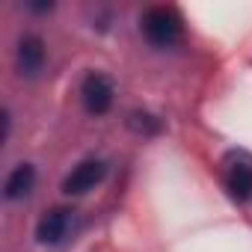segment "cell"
Listing matches in <instances>:
<instances>
[{
	"mask_svg": "<svg viewBox=\"0 0 252 252\" xmlns=\"http://www.w3.org/2000/svg\"><path fill=\"white\" fill-rule=\"evenodd\" d=\"M140 30L143 36L149 39V45L166 51V48H175L184 36V21L181 15L172 9V6H152L146 9V15L140 18Z\"/></svg>",
	"mask_w": 252,
	"mask_h": 252,
	"instance_id": "obj_1",
	"label": "cell"
},
{
	"mask_svg": "<svg viewBox=\"0 0 252 252\" xmlns=\"http://www.w3.org/2000/svg\"><path fill=\"white\" fill-rule=\"evenodd\" d=\"M113 98H116V89L110 83L107 74L101 71H89L80 83V101H83V110L89 116H104L110 107H113Z\"/></svg>",
	"mask_w": 252,
	"mask_h": 252,
	"instance_id": "obj_2",
	"label": "cell"
},
{
	"mask_svg": "<svg viewBox=\"0 0 252 252\" xmlns=\"http://www.w3.org/2000/svg\"><path fill=\"white\" fill-rule=\"evenodd\" d=\"M225 190L237 202H252V158L246 152H231L225 158Z\"/></svg>",
	"mask_w": 252,
	"mask_h": 252,
	"instance_id": "obj_3",
	"label": "cell"
},
{
	"mask_svg": "<svg viewBox=\"0 0 252 252\" xmlns=\"http://www.w3.org/2000/svg\"><path fill=\"white\" fill-rule=\"evenodd\" d=\"M74 228V211L71 208H51L42 214L36 225V240L45 246H60Z\"/></svg>",
	"mask_w": 252,
	"mask_h": 252,
	"instance_id": "obj_4",
	"label": "cell"
},
{
	"mask_svg": "<svg viewBox=\"0 0 252 252\" xmlns=\"http://www.w3.org/2000/svg\"><path fill=\"white\" fill-rule=\"evenodd\" d=\"M107 178V163L104 160H80L68 175H65V181H63V190L68 193V196H83V193H89V190H95L101 181Z\"/></svg>",
	"mask_w": 252,
	"mask_h": 252,
	"instance_id": "obj_5",
	"label": "cell"
},
{
	"mask_svg": "<svg viewBox=\"0 0 252 252\" xmlns=\"http://www.w3.org/2000/svg\"><path fill=\"white\" fill-rule=\"evenodd\" d=\"M45 42L39 36H24L18 42V51H15V65H18V74L21 77H36L42 68H45Z\"/></svg>",
	"mask_w": 252,
	"mask_h": 252,
	"instance_id": "obj_6",
	"label": "cell"
},
{
	"mask_svg": "<svg viewBox=\"0 0 252 252\" xmlns=\"http://www.w3.org/2000/svg\"><path fill=\"white\" fill-rule=\"evenodd\" d=\"M33 187H36V169L30 163H18L3 181V196L9 202H18V199H27L33 193Z\"/></svg>",
	"mask_w": 252,
	"mask_h": 252,
	"instance_id": "obj_7",
	"label": "cell"
},
{
	"mask_svg": "<svg viewBox=\"0 0 252 252\" xmlns=\"http://www.w3.org/2000/svg\"><path fill=\"white\" fill-rule=\"evenodd\" d=\"M128 125H131L137 134H146V137L160 131V122H158L155 116H149V113H134V116L128 119Z\"/></svg>",
	"mask_w": 252,
	"mask_h": 252,
	"instance_id": "obj_8",
	"label": "cell"
}]
</instances>
